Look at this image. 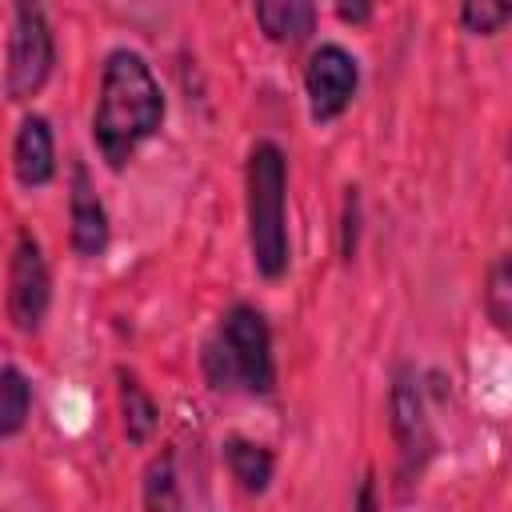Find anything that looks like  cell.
<instances>
[{
	"mask_svg": "<svg viewBox=\"0 0 512 512\" xmlns=\"http://www.w3.org/2000/svg\"><path fill=\"white\" fill-rule=\"evenodd\" d=\"M160 120H164V96L148 60L128 48L108 52L100 72L96 116H92V136L104 160L112 168H124L132 152L160 128Z\"/></svg>",
	"mask_w": 512,
	"mask_h": 512,
	"instance_id": "cell-1",
	"label": "cell"
},
{
	"mask_svg": "<svg viewBox=\"0 0 512 512\" xmlns=\"http://www.w3.org/2000/svg\"><path fill=\"white\" fill-rule=\"evenodd\" d=\"M288 168L272 140H260L248 156V244L264 280H280L288 268V216H284Z\"/></svg>",
	"mask_w": 512,
	"mask_h": 512,
	"instance_id": "cell-2",
	"label": "cell"
},
{
	"mask_svg": "<svg viewBox=\"0 0 512 512\" xmlns=\"http://www.w3.org/2000/svg\"><path fill=\"white\" fill-rule=\"evenodd\" d=\"M204 372L212 388H248L272 392V336L264 316L252 304H236L224 312L216 336L204 344Z\"/></svg>",
	"mask_w": 512,
	"mask_h": 512,
	"instance_id": "cell-3",
	"label": "cell"
},
{
	"mask_svg": "<svg viewBox=\"0 0 512 512\" xmlns=\"http://www.w3.org/2000/svg\"><path fill=\"white\" fill-rule=\"evenodd\" d=\"M48 72H52V28L44 20V8L16 4L12 40H8V96L12 100L36 96Z\"/></svg>",
	"mask_w": 512,
	"mask_h": 512,
	"instance_id": "cell-4",
	"label": "cell"
},
{
	"mask_svg": "<svg viewBox=\"0 0 512 512\" xmlns=\"http://www.w3.org/2000/svg\"><path fill=\"white\" fill-rule=\"evenodd\" d=\"M356 84H360V68L352 60V52H344L340 44H320L304 68V92H308L312 120L316 124L336 120L352 104Z\"/></svg>",
	"mask_w": 512,
	"mask_h": 512,
	"instance_id": "cell-5",
	"label": "cell"
},
{
	"mask_svg": "<svg viewBox=\"0 0 512 512\" xmlns=\"http://www.w3.org/2000/svg\"><path fill=\"white\" fill-rule=\"evenodd\" d=\"M48 300H52V276H48L44 252L32 236H20L12 252V268H8V312L16 328L36 332L48 312Z\"/></svg>",
	"mask_w": 512,
	"mask_h": 512,
	"instance_id": "cell-6",
	"label": "cell"
},
{
	"mask_svg": "<svg viewBox=\"0 0 512 512\" xmlns=\"http://www.w3.org/2000/svg\"><path fill=\"white\" fill-rule=\"evenodd\" d=\"M392 436H396V448H400V476L404 480L420 476L436 440H432V428H428V416H424L420 384L408 368H400L396 388H392Z\"/></svg>",
	"mask_w": 512,
	"mask_h": 512,
	"instance_id": "cell-7",
	"label": "cell"
},
{
	"mask_svg": "<svg viewBox=\"0 0 512 512\" xmlns=\"http://www.w3.org/2000/svg\"><path fill=\"white\" fill-rule=\"evenodd\" d=\"M68 208H72V248L80 256H100L108 248V216H104V204L88 180V168L84 164H72V196H68Z\"/></svg>",
	"mask_w": 512,
	"mask_h": 512,
	"instance_id": "cell-8",
	"label": "cell"
},
{
	"mask_svg": "<svg viewBox=\"0 0 512 512\" xmlns=\"http://www.w3.org/2000/svg\"><path fill=\"white\" fill-rule=\"evenodd\" d=\"M12 168H16V180L24 188H40L52 180L56 172V148H52V128L44 116H28L16 132V144H12Z\"/></svg>",
	"mask_w": 512,
	"mask_h": 512,
	"instance_id": "cell-9",
	"label": "cell"
},
{
	"mask_svg": "<svg viewBox=\"0 0 512 512\" xmlns=\"http://www.w3.org/2000/svg\"><path fill=\"white\" fill-rule=\"evenodd\" d=\"M256 20H260V28H264L272 40L296 44V40H304V36L312 32L316 8L304 4V0H264V4H256Z\"/></svg>",
	"mask_w": 512,
	"mask_h": 512,
	"instance_id": "cell-10",
	"label": "cell"
},
{
	"mask_svg": "<svg viewBox=\"0 0 512 512\" xmlns=\"http://www.w3.org/2000/svg\"><path fill=\"white\" fill-rule=\"evenodd\" d=\"M120 416H124V436L132 444H144L156 432V416H160L156 400L132 372H120Z\"/></svg>",
	"mask_w": 512,
	"mask_h": 512,
	"instance_id": "cell-11",
	"label": "cell"
},
{
	"mask_svg": "<svg viewBox=\"0 0 512 512\" xmlns=\"http://www.w3.org/2000/svg\"><path fill=\"white\" fill-rule=\"evenodd\" d=\"M224 456H228V468H232V476L240 480L244 492H264L268 488L276 460H272V452L264 444H252V440L236 436V440L224 444Z\"/></svg>",
	"mask_w": 512,
	"mask_h": 512,
	"instance_id": "cell-12",
	"label": "cell"
},
{
	"mask_svg": "<svg viewBox=\"0 0 512 512\" xmlns=\"http://www.w3.org/2000/svg\"><path fill=\"white\" fill-rule=\"evenodd\" d=\"M32 408V384L20 368L0 364V436H16Z\"/></svg>",
	"mask_w": 512,
	"mask_h": 512,
	"instance_id": "cell-13",
	"label": "cell"
},
{
	"mask_svg": "<svg viewBox=\"0 0 512 512\" xmlns=\"http://www.w3.org/2000/svg\"><path fill=\"white\" fill-rule=\"evenodd\" d=\"M144 508L148 512H184V500H180V484H176V468H172V456H156L144 472Z\"/></svg>",
	"mask_w": 512,
	"mask_h": 512,
	"instance_id": "cell-14",
	"label": "cell"
},
{
	"mask_svg": "<svg viewBox=\"0 0 512 512\" xmlns=\"http://www.w3.org/2000/svg\"><path fill=\"white\" fill-rule=\"evenodd\" d=\"M484 308L492 316L496 328H508L512 320V276H508V256H500L488 272V288H484Z\"/></svg>",
	"mask_w": 512,
	"mask_h": 512,
	"instance_id": "cell-15",
	"label": "cell"
},
{
	"mask_svg": "<svg viewBox=\"0 0 512 512\" xmlns=\"http://www.w3.org/2000/svg\"><path fill=\"white\" fill-rule=\"evenodd\" d=\"M508 16H512V8H508V4H488V0H480V4H464V8H460L464 28H468V32H480V36L496 32Z\"/></svg>",
	"mask_w": 512,
	"mask_h": 512,
	"instance_id": "cell-16",
	"label": "cell"
},
{
	"mask_svg": "<svg viewBox=\"0 0 512 512\" xmlns=\"http://www.w3.org/2000/svg\"><path fill=\"white\" fill-rule=\"evenodd\" d=\"M356 512H380V496H376V480L368 476L356 492Z\"/></svg>",
	"mask_w": 512,
	"mask_h": 512,
	"instance_id": "cell-17",
	"label": "cell"
},
{
	"mask_svg": "<svg viewBox=\"0 0 512 512\" xmlns=\"http://www.w3.org/2000/svg\"><path fill=\"white\" fill-rule=\"evenodd\" d=\"M368 12H372L368 4H340V8H336V16H340V20H352V24H356V20H368Z\"/></svg>",
	"mask_w": 512,
	"mask_h": 512,
	"instance_id": "cell-18",
	"label": "cell"
}]
</instances>
